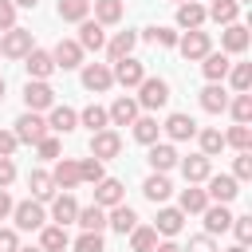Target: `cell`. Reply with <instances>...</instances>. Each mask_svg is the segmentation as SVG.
<instances>
[{"label":"cell","instance_id":"6da1fadb","mask_svg":"<svg viewBox=\"0 0 252 252\" xmlns=\"http://www.w3.org/2000/svg\"><path fill=\"white\" fill-rule=\"evenodd\" d=\"M138 106H146V110H158V106H165L169 102V83L165 79H142L138 83V98H134Z\"/></svg>","mask_w":252,"mask_h":252},{"label":"cell","instance_id":"7a4b0ae2","mask_svg":"<svg viewBox=\"0 0 252 252\" xmlns=\"http://www.w3.org/2000/svg\"><path fill=\"white\" fill-rule=\"evenodd\" d=\"M12 134H16V142L35 146V142H43V138H47V122H43L39 114H32V110H28V114H20V118H16V130H12Z\"/></svg>","mask_w":252,"mask_h":252},{"label":"cell","instance_id":"3957f363","mask_svg":"<svg viewBox=\"0 0 252 252\" xmlns=\"http://www.w3.org/2000/svg\"><path fill=\"white\" fill-rule=\"evenodd\" d=\"M12 217H16V228H24V232L47 224V213H43L39 201H20V205H12Z\"/></svg>","mask_w":252,"mask_h":252},{"label":"cell","instance_id":"277c9868","mask_svg":"<svg viewBox=\"0 0 252 252\" xmlns=\"http://www.w3.org/2000/svg\"><path fill=\"white\" fill-rule=\"evenodd\" d=\"M28 51H32V32H28V28H8L4 39H0V55H8V59H24Z\"/></svg>","mask_w":252,"mask_h":252},{"label":"cell","instance_id":"5b68a950","mask_svg":"<svg viewBox=\"0 0 252 252\" xmlns=\"http://www.w3.org/2000/svg\"><path fill=\"white\" fill-rule=\"evenodd\" d=\"M24 102H28L32 114H39V110L55 106V91H51L47 83H39V79H28V87H24Z\"/></svg>","mask_w":252,"mask_h":252},{"label":"cell","instance_id":"8992f818","mask_svg":"<svg viewBox=\"0 0 252 252\" xmlns=\"http://www.w3.org/2000/svg\"><path fill=\"white\" fill-rule=\"evenodd\" d=\"M205 181H209L205 197H213L217 205H228V201H232V197L240 193V189H236V177H228V173H209Z\"/></svg>","mask_w":252,"mask_h":252},{"label":"cell","instance_id":"52a82bcc","mask_svg":"<svg viewBox=\"0 0 252 252\" xmlns=\"http://www.w3.org/2000/svg\"><path fill=\"white\" fill-rule=\"evenodd\" d=\"M177 51H181L185 59H205V55H209V32H201V28L185 32V35L177 39Z\"/></svg>","mask_w":252,"mask_h":252},{"label":"cell","instance_id":"ba28073f","mask_svg":"<svg viewBox=\"0 0 252 252\" xmlns=\"http://www.w3.org/2000/svg\"><path fill=\"white\" fill-rule=\"evenodd\" d=\"M51 63H55V67H63V71H75V67L83 63V47H79L75 39H59V43H55V51H51Z\"/></svg>","mask_w":252,"mask_h":252},{"label":"cell","instance_id":"9c48e42d","mask_svg":"<svg viewBox=\"0 0 252 252\" xmlns=\"http://www.w3.org/2000/svg\"><path fill=\"white\" fill-rule=\"evenodd\" d=\"M110 79L114 83H122V87H138L142 79H146V71H142V63L138 59H114V71H110Z\"/></svg>","mask_w":252,"mask_h":252},{"label":"cell","instance_id":"30bf717a","mask_svg":"<svg viewBox=\"0 0 252 252\" xmlns=\"http://www.w3.org/2000/svg\"><path fill=\"white\" fill-rule=\"evenodd\" d=\"M118 150H122V138H118L114 130H98V134H91V158L106 161V158H114Z\"/></svg>","mask_w":252,"mask_h":252},{"label":"cell","instance_id":"8fae6325","mask_svg":"<svg viewBox=\"0 0 252 252\" xmlns=\"http://www.w3.org/2000/svg\"><path fill=\"white\" fill-rule=\"evenodd\" d=\"M83 51H102L106 47V35H102V24H94V20H83L79 24V39H75Z\"/></svg>","mask_w":252,"mask_h":252},{"label":"cell","instance_id":"7c38bea8","mask_svg":"<svg viewBox=\"0 0 252 252\" xmlns=\"http://www.w3.org/2000/svg\"><path fill=\"white\" fill-rule=\"evenodd\" d=\"M24 67H28V75H32V79H39V83H43V79L55 71V63H51V51H39V47H32V51L24 55Z\"/></svg>","mask_w":252,"mask_h":252},{"label":"cell","instance_id":"4fadbf2b","mask_svg":"<svg viewBox=\"0 0 252 252\" xmlns=\"http://www.w3.org/2000/svg\"><path fill=\"white\" fill-rule=\"evenodd\" d=\"M51 181H55V189H75L79 185V161H71V158H59L55 161V169H51Z\"/></svg>","mask_w":252,"mask_h":252},{"label":"cell","instance_id":"5bb4252c","mask_svg":"<svg viewBox=\"0 0 252 252\" xmlns=\"http://www.w3.org/2000/svg\"><path fill=\"white\" fill-rule=\"evenodd\" d=\"M94 205H98V209H114V205H122V181L102 177V181L94 185Z\"/></svg>","mask_w":252,"mask_h":252},{"label":"cell","instance_id":"9a60e30c","mask_svg":"<svg viewBox=\"0 0 252 252\" xmlns=\"http://www.w3.org/2000/svg\"><path fill=\"white\" fill-rule=\"evenodd\" d=\"M75 217H79V205H75V197H71V193H59V197H51V220H55L59 228H67Z\"/></svg>","mask_w":252,"mask_h":252},{"label":"cell","instance_id":"2e32d148","mask_svg":"<svg viewBox=\"0 0 252 252\" xmlns=\"http://www.w3.org/2000/svg\"><path fill=\"white\" fill-rule=\"evenodd\" d=\"M106 118H110L114 126H130V122L138 118V102H134V98H126V94H118V98L110 102V110H106Z\"/></svg>","mask_w":252,"mask_h":252},{"label":"cell","instance_id":"e0dca14e","mask_svg":"<svg viewBox=\"0 0 252 252\" xmlns=\"http://www.w3.org/2000/svg\"><path fill=\"white\" fill-rule=\"evenodd\" d=\"M224 228H232V213L224 205H205V236H217Z\"/></svg>","mask_w":252,"mask_h":252},{"label":"cell","instance_id":"ac0fdd59","mask_svg":"<svg viewBox=\"0 0 252 252\" xmlns=\"http://www.w3.org/2000/svg\"><path fill=\"white\" fill-rule=\"evenodd\" d=\"M114 79H110V67L106 63H87L83 67V87L87 91H106Z\"/></svg>","mask_w":252,"mask_h":252},{"label":"cell","instance_id":"d6986e66","mask_svg":"<svg viewBox=\"0 0 252 252\" xmlns=\"http://www.w3.org/2000/svg\"><path fill=\"white\" fill-rule=\"evenodd\" d=\"M181 173H185V181H189V185H197V181H205V177L213 173V161H209L205 154H193V158H185V161H181Z\"/></svg>","mask_w":252,"mask_h":252},{"label":"cell","instance_id":"ffe728a7","mask_svg":"<svg viewBox=\"0 0 252 252\" xmlns=\"http://www.w3.org/2000/svg\"><path fill=\"white\" fill-rule=\"evenodd\" d=\"M106 224H110L114 232H122V236H126V232H134V228H138V213H134L130 205H114V209H110V217H106Z\"/></svg>","mask_w":252,"mask_h":252},{"label":"cell","instance_id":"44dd1931","mask_svg":"<svg viewBox=\"0 0 252 252\" xmlns=\"http://www.w3.org/2000/svg\"><path fill=\"white\" fill-rule=\"evenodd\" d=\"M228 67H232V63H228V55H224V51H209V55H205V63H201V71H205V79H209V83H220V79L228 75Z\"/></svg>","mask_w":252,"mask_h":252},{"label":"cell","instance_id":"7402d4cb","mask_svg":"<svg viewBox=\"0 0 252 252\" xmlns=\"http://www.w3.org/2000/svg\"><path fill=\"white\" fill-rule=\"evenodd\" d=\"M79 126V114L71 110V106H51V118H47V130H55V134H71Z\"/></svg>","mask_w":252,"mask_h":252},{"label":"cell","instance_id":"603a6c76","mask_svg":"<svg viewBox=\"0 0 252 252\" xmlns=\"http://www.w3.org/2000/svg\"><path fill=\"white\" fill-rule=\"evenodd\" d=\"M165 134H169L173 142H185V138L197 134V122H193L189 114H169V118H165Z\"/></svg>","mask_w":252,"mask_h":252},{"label":"cell","instance_id":"cb8c5ba5","mask_svg":"<svg viewBox=\"0 0 252 252\" xmlns=\"http://www.w3.org/2000/svg\"><path fill=\"white\" fill-rule=\"evenodd\" d=\"M146 161H150V169H154V173H165V169H173V165H177V150H173V146H158V142H154Z\"/></svg>","mask_w":252,"mask_h":252},{"label":"cell","instance_id":"d4e9b609","mask_svg":"<svg viewBox=\"0 0 252 252\" xmlns=\"http://www.w3.org/2000/svg\"><path fill=\"white\" fill-rule=\"evenodd\" d=\"M201 106H205L209 114H220V110H228V94H224V87H220V83H209V87L201 91Z\"/></svg>","mask_w":252,"mask_h":252},{"label":"cell","instance_id":"484cf974","mask_svg":"<svg viewBox=\"0 0 252 252\" xmlns=\"http://www.w3.org/2000/svg\"><path fill=\"white\" fill-rule=\"evenodd\" d=\"M28 189H32V197H35L39 205L55 197V181H51V173H43V169H35V173L28 177Z\"/></svg>","mask_w":252,"mask_h":252},{"label":"cell","instance_id":"4316f807","mask_svg":"<svg viewBox=\"0 0 252 252\" xmlns=\"http://www.w3.org/2000/svg\"><path fill=\"white\" fill-rule=\"evenodd\" d=\"M71 240H67V228H59V224H43V232H39V248L43 252H63Z\"/></svg>","mask_w":252,"mask_h":252},{"label":"cell","instance_id":"83f0119b","mask_svg":"<svg viewBox=\"0 0 252 252\" xmlns=\"http://www.w3.org/2000/svg\"><path fill=\"white\" fill-rule=\"evenodd\" d=\"M177 24H181V28H189V32H193V28H201V24H205V8H201L197 0L177 4Z\"/></svg>","mask_w":252,"mask_h":252},{"label":"cell","instance_id":"f1b7e54d","mask_svg":"<svg viewBox=\"0 0 252 252\" xmlns=\"http://www.w3.org/2000/svg\"><path fill=\"white\" fill-rule=\"evenodd\" d=\"M220 43H224V51L240 55V51L248 47V28H244V24H228V28H224V35H220Z\"/></svg>","mask_w":252,"mask_h":252},{"label":"cell","instance_id":"f546056e","mask_svg":"<svg viewBox=\"0 0 252 252\" xmlns=\"http://www.w3.org/2000/svg\"><path fill=\"white\" fill-rule=\"evenodd\" d=\"M142 193L158 205V201H165V197L173 193V185H169V177H165V173H150V177H146V185H142Z\"/></svg>","mask_w":252,"mask_h":252},{"label":"cell","instance_id":"4dcf8cb0","mask_svg":"<svg viewBox=\"0 0 252 252\" xmlns=\"http://www.w3.org/2000/svg\"><path fill=\"white\" fill-rule=\"evenodd\" d=\"M75 220L83 224V232H102V228H106V209L87 205V209H79V217H75Z\"/></svg>","mask_w":252,"mask_h":252},{"label":"cell","instance_id":"1f68e13d","mask_svg":"<svg viewBox=\"0 0 252 252\" xmlns=\"http://www.w3.org/2000/svg\"><path fill=\"white\" fill-rule=\"evenodd\" d=\"M236 12H240V4H236V0H213V4L205 8V16H213V20H217V24H224V28H228V24H236Z\"/></svg>","mask_w":252,"mask_h":252},{"label":"cell","instance_id":"d6a6232c","mask_svg":"<svg viewBox=\"0 0 252 252\" xmlns=\"http://www.w3.org/2000/svg\"><path fill=\"white\" fill-rule=\"evenodd\" d=\"M181 224H185V213H181V209H161V213H158V224H154V232H165V236H173V232H181Z\"/></svg>","mask_w":252,"mask_h":252},{"label":"cell","instance_id":"836d02e7","mask_svg":"<svg viewBox=\"0 0 252 252\" xmlns=\"http://www.w3.org/2000/svg\"><path fill=\"white\" fill-rule=\"evenodd\" d=\"M130 126H134V138H138L142 146H154V142H158V130H161V126H158V118H150V114H146V118H134Z\"/></svg>","mask_w":252,"mask_h":252},{"label":"cell","instance_id":"e575fe53","mask_svg":"<svg viewBox=\"0 0 252 252\" xmlns=\"http://www.w3.org/2000/svg\"><path fill=\"white\" fill-rule=\"evenodd\" d=\"M122 20V0H94V24H118Z\"/></svg>","mask_w":252,"mask_h":252},{"label":"cell","instance_id":"d590c367","mask_svg":"<svg viewBox=\"0 0 252 252\" xmlns=\"http://www.w3.org/2000/svg\"><path fill=\"white\" fill-rule=\"evenodd\" d=\"M91 12V0H59V20H71V24H83Z\"/></svg>","mask_w":252,"mask_h":252},{"label":"cell","instance_id":"8d00e7d4","mask_svg":"<svg viewBox=\"0 0 252 252\" xmlns=\"http://www.w3.org/2000/svg\"><path fill=\"white\" fill-rule=\"evenodd\" d=\"M134 43H138V35H134V32H118V35L106 43V51H110V59H126V55L134 51Z\"/></svg>","mask_w":252,"mask_h":252},{"label":"cell","instance_id":"74e56055","mask_svg":"<svg viewBox=\"0 0 252 252\" xmlns=\"http://www.w3.org/2000/svg\"><path fill=\"white\" fill-rule=\"evenodd\" d=\"M205 205H209V197H205V189H181V213H205Z\"/></svg>","mask_w":252,"mask_h":252},{"label":"cell","instance_id":"f35d334b","mask_svg":"<svg viewBox=\"0 0 252 252\" xmlns=\"http://www.w3.org/2000/svg\"><path fill=\"white\" fill-rule=\"evenodd\" d=\"M228 79H232L236 94H248V87H252V63H236V67H228Z\"/></svg>","mask_w":252,"mask_h":252},{"label":"cell","instance_id":"ab89813d","mask_svg":"<svg viewBox=\"0 0 252 252\" xmlns=\"http://www.w3.org/2000/svg\"><path fill=\"white\" fill-rule=\"evenodd\" d=\"M228 110H232V118H236L240 126H248V122H252V94H236V98L228 102Z\"/></svg>","mask_w":252,"mask_h":252},{"label":"cell","instance_id":"60d3db41","mask_svg":"<svg viewBox=\"0 0 252 252\" xmlns=\"http://www.w3.org/2000/svg\"><path fill=\"white\" fill-rule=\"evenodd\" d=\"M79 122H83V126H91V130L98 134V130H106V122H110V118H106V110H102V106H94V102H91V106L79 114Z\"/></svg>","mask_w":252,"mask_h":252},{"label":"cell","instance_id":"b9f144b4","mask_svg":"<svg viewBox=\"0 0 252 252\" xmlns=\"http://www.w3.org/2000/svg\"><path fill=\"white\" fill-rule=\"evenodd\" d=\"M224 150V134L220 130H201V154L205 158H217Z\"/></svg>","mask_w":252,"mask_h":252},{"label":"cell","instance_id":"7bdbcfd3","mask_svg":"<svg viewBox=\"0 0 252 252\" xmlns=\"http://www.w3.org/2000/svg\"><path fill=\"white\" fill-rule=\"evenodd\" d=\"M154 244H158V232L154 228H134L130 232V248L134 252H154Z\"/></svg>","mask_w":252,"mask_h":252},{"label":"cell","instance_id":"ee69618b","mask_svg":"<svg viewBox=\"0 0 252 252\" xmlns=\"http://www.w3.org/2000/svg\"><path fill=\"white\" fill-rule=\"evenodd\" d=\"M224 146H236V150H240V154H244V150H248V146H252V130H248V126H240V122H236V126H232V130H228V134H224Z\"/></svg>","mask_w":252,"mask_h":252},{"label":"cell","instance_id":"f6af8a7d","mask_svg":"<svg viewBox=\"0 0 252 252\" xmlns=\"http://www.w3.org/2000/svg\"><path fill=\"white\" fill-rule=\"evenodd\" d=\"M79 181L98 185V181H102V161H98V158H83V161H79Z\"/></svg>","mask_w":252,"mask_h":252},{"label":"cell","instance_id":"bcb514c9","mask_svg":"<svg viewBox=\"0 0 252 252\" xmlns=\"http://www.w3.org/2000/svg\"><path fill=\"white\" fill-rule=\"evenodd\" d=\"M146 39L165 43V47H177V32H173V28H150V32H146Z\"/></svg>","mask_w":252,"mask_h":252},{"label":"cell","instance_id":"7dc6e473","mask_svg":"<svg viewBox=\"0 0 252 252\" xmlns=\"http://www.w3.org/2000/svg\"><path fill=\"white\" fill-rule=\"evenodd\" d=\"M232 177H236V181H248V177H252V154H248V150H244V154H236Z\"/></svg>","mask_w":252,"mask_h":252},{"label":"cell","instance_id":"c3c4849f","mask_svg":"<svg viewBox=\"0 0 252 252\" xmlns=\"http://www.w3.org/2000/svg\"><path fill=\"white\" fill-rule=\"evenodd\" d=\"M75 252H102V236L98 232H83L75 240Z\"/></svg>","mask_w":252,"mask_h":252},{"label":"cell","instance_id":"681fc988","mask_svg":"<svg viewBox=\"0 0 252 252\" xmlns=\"http://www.w3.org/2000/svg\"><path fill=\"white\" fill-rule=\"evenodd\" d=\"M35 150H39V158H43V161H55V158H59V142H55L51 134H47L43 142H35Z\"/></svg>","mask_w":252,"mask_h":252},{"label":"cell","instance_id":"f907efd6","mask_svg":"<svg viewBox=\"0 0 252 252\" xmlns=\"http://www.w3.org/2000/svg\"><path fill=\"white\" fill-rule=\"evenodd\" d=\"M232 228H236V240L240 244L252 240V217H232Z\"/></svg>","mask_w":252,"mask_h":252},{"label":"cell","instance_id":"816d5d0a","mask_svg":"<svg viewBox=\"0 0 252 252\" xmlns=\"http://www.w3.org/2000/svg\"><path fill=\"white\" fill-rule=\"evenodd\" d=\"M16 28V4L12 0H0V32Z\"/></svg>","mask_w":252,"mask_h":252},{"label":"cell","instance_id":"f5cc1de1","mask_svg":"<svg viewBox=\"0 0 252 252\" xmlns=\"http://www.w3.org/2000/svg\"><path fill=\"white\" fill-rule=\"evenodd\" d=\"M16 181V165H12V158H0V189H8Z\"/></svg>","mask_w":252,"mask_h":252},{"label":"cell","instance_id":"db71d44e","mask_svg":"<svg viewBox=\"0 0 252 252\" xmlns=\"http://www.w3.org/2000/svg\"><path fill=\"white\" fill-rule=\"evenodd\" d=\"M20 142H16V134L12 130H0V158H12V150H16Z\"/></svg>","mask_w":252,"mask_h":252},{"label":"cell","instance_id":"11a10c76","mask_svg":"<svg viewBox=\"0 0 252 252\" xmlns=\"http://www.w3.org/2000/svg\"><path fill=\"white\" fill-rule=\"evenodd\" d=\"M20 240H16V228H0V252H16Z\"/></svg>","mask_w":252,"mask_h":252},{"label":"cell","instance_id":"9f6ffc18","mask_svg":"<svg viewBox=\"0 0 252 252\" xmlns=\"http://www.w3.org/2000/svg\"><path fill=\"white\" fill-rule=\"evenodd\" d=\"M189 252H217V244H213V236H193Z\"/></svg>","mask_w":252,"mask_h":252},{"label":"cell","instance_id":"6f0895ef","mask_svg":"<svg viewBox=\"0 0 252 252\" xmlns=\"http://www.w3.org/2000/svg\"><path fill=\"white\" fill-rule=\"evenodd\" d=\"M12 213V197H8V189H0V220Z\"/></svg>","mask_w":252,"mask_h":252},{"label":"cell","instance_id":"680465c9","mask_svg":"<svg viewBox=\"0 0 252 252\" xmlns=\"http://www.w3.org/2000/svg\"><path fill=\"white\" fill-rule=\"evenodd\" d=\"M154 252H185V248H177V244L169 240V244H154Z\"/></svg>","mask_w":252,"mask_h":252},{"label":"cell","instance_id":"91938a15","mask_svg":"<svg viewBox=\"0 0 252 252\" xmlns=\"http://www.w3.org/2000/svg\"><path fill=\"white\" fill-rule=\"evenodd\" d=\"M12 4H16V8H35L39 0H12Z\"/></svg>","mask_w":252,"mask_h":252},{"label":"cell","instance_id":"94428289","mask_svg":"<svg viewBox=\"0 0 252 252\" xmlns=\"http://www.w3.org/2000/svg\"><path fill=\"white\" fill-rule=\"evenodd\" d=\"M224 252H244V244H232V248H224Z\"/></svg>","mask_w":252,"mask_h":252},{"label":"cell","instance_id":"6125c7cd","mask_svg":"<svg viewBox=\"0 0 252 252\" xmlns=\"http://www.w3.org/2000/svg\"><path fill=\"white\" fill-rule=\"evenodd\" d=\"M16 252H43V248H16Z\"/></svg>","mask_w":252,"mask_h":252},{"label":"cell","instance_id":"be15d7a7","mask_svg":"<svg viewBox=\"0 0 252 252\" xmlns=\"http://www.w3.org/2000/svg\"><path fill=\"white\" fill-rule=\"evenodd\" d=\"M0 98H4V75H0Z\"/></svg>","mask_w":252,"mask_h":252},{"label":"cell","instance_id":"e7e4bbea","mask_svg":"<svg viewBox=\"0 0 252 252\" xmlns=\"http://www.w3.org/2000/svg\"><path fill=\"white\" fill-rule=\"evenodd\" d=\"M236 4H248V0H236Z\"/></svg>","mask_w":252,"mask_h":252},{"label":"cell","instance_id":"03108f58","mask_svg":"<svg viewBox=\"0 0 252 252\" xmlns=\"http://www.w3.org/2000/svg\"><path fill=\"white\" fill-rule=\"evenodd\" d=\"M177 4H185V0H177Z\"/></svg>","mask_w":252,"mask_h":252}]
</instances>
